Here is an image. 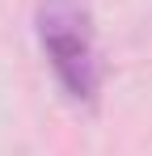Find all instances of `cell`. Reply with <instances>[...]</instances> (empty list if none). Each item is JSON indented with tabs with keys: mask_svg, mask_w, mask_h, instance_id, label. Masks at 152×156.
Returning <instances> with one entry per match:
<instances>
[{
	"mask_svg": "<svg viewBox=\"0 0 152 156\" xmlns=\"http://www.w3.org/2000/svg\"><path fill=\"white\" fill-rule=\"evenodd\" d=\"M38 34L51 55V68L59 84L76 101H93L97 93V55H93V21L85 0H42L38 4Z\"/></svg>",
	"mask_w": 152,
	"mask_h": 156,
	"instance_id": "obj_1",
	"label": "cell"
}]
</instances>
